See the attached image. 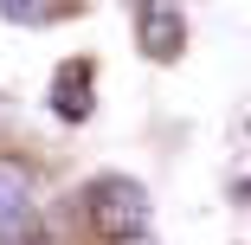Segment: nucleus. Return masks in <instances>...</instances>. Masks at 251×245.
<instances>
[{
	"label": "nucleus",
	"instance_id": "f257e3e1",
	"mask_svg": "<svg viewBox=\"0 0 251 245\" xmlns=\"http://www.w3.org/2000/svg\"><path fill=\"white\" fill-rule=\"evenodd\" d=\"M84 219H90L97 239H110V245L135 239L148 226V193L135 181H123V174H103V181H90V193H84Z\"/></svg>",
	"mask_w": 251,
	"mask_h": 245
},
{
	"label": "nucleus",
	"instance_id": "f03ea898",
	"mask_svg": "<svg viewBox=\"0 0 251 245\" xmlns=\"http://www.w3.org/2000/svg\"><path fill=\"white\" fill-rule=\"evenodd\" d=\"M0 245H39L32 226V174L20 155H0Z\"/></svg>",
	"mask_w": 251,
	"mask_h": 245
},
{
	"label": "nucleus",
	"instance_id": "7ed1b4c3",
	"mask_svg": "<svg viewBox=\"0 0 251 245\" xmlns=\"http://www.w3.org/2000/svg\"><path fill=\"white\" fill-rule=\"evenodd\" d=\"M135 32H142V52L155 65L180 58V45H187V20L174 0H135Z\"/></svg>",
	"mask_w": 251,
	"mask_h": 245
},
{
	"label": "nucleus",
	"instance_id": "20e7f679",
	"mask_svg": "<svg viewBox=\"0 0 251 245\" xmlns=\"http://www.w3.org/2000/svg\"><path fill=\"white\" fill-rule=\"evenodd\" d=\"M52 110H58L65 123H84V116H90V65H84V58L58 71V90H52Z\"/></svg>",
	"mask_w": 251,
	"mask_h": 245
},
{
	"label": "nucleus",
	"instance_id": "39448f33",
	"mask_svg": "<svg viewBox=\"0 0 251 245\" xmlns=\"http://www.w3.org/2000/svg\"><path fill=\"white\" fill-rule=\"evenodd\" d=\"M0 13H7L13 26H20V20H39V0H0Z\"/></svg>",
	"mask_w": 251,
	"mask_h": 245
},
{
	"label": "nucleus",
	"instance_id": "423d86ee",
	"mask_svg": "<svg viewBox=\"0 0 251 245\" xmlns=\"http://www.w3.org/2000/svg\"><path fill=\"white\" fill-rule=\"evenodd\" d=\"M116 245H161V239H148V232H135V239H116Z\"/></svg>",
	"mask_w": 251,
	"mask_h": 245
},
{
	"label": "nucleus",
	"instance_id": "0eeeda50",
	"mask_svg": "<svg viewBox=\"0 0 251 245\" xmlns=\"http://www.w3.org/2000/svg\"><path fill=\"white\" fill-rule=\"evenodd\" d=\"M238 200H245V207H251V181H238Z\"/></svg>",
	"mask_w": 251,
	"mask_h": 245
}]
</instances>
